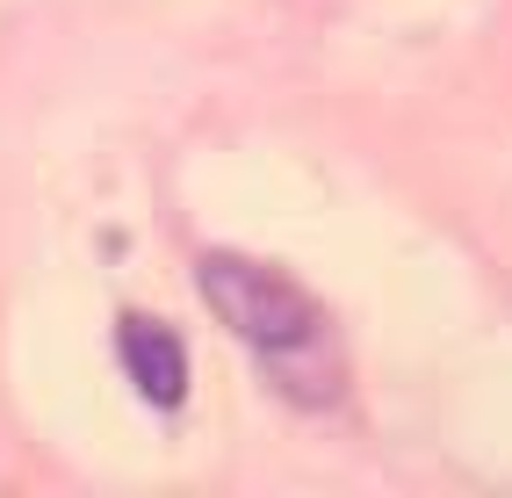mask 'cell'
Here are the masks:
<instances>
[{
    "mask_svg": "<svg viewBox=\"0 0 512 498\" xmlns=\"http://www.w3.org/2000/svg\"><path fill=\"white\" fill-rule=\"evenodd\" d=\"M195 282H202V296H210V311L267 361V369L282 376V390L318 397L311 376L332 383V361H325V311H318L289 275L260 268V260H246V253H202Z\"/></svg>",
    "mask_w": 512,
    "mask_h": 498,
    "instance_id": "1",
    "label": "cell"
},
{
    "mask_svg": "<svg viewBox=\"0 0 512 498\" xmlns=\"http://www.w3.org/2000/svg\"><path fill=\"white\" fill-rule=\"evenodd\" d=\"M116 354H123V376L138 383L152 405H181V397H188V347L159 318H123Z\"/></svg>",
    "mask_w": 512,
    "mask_h": 498,
    "instance_id": "2",
    "label": "cell"
}]
</instances>
